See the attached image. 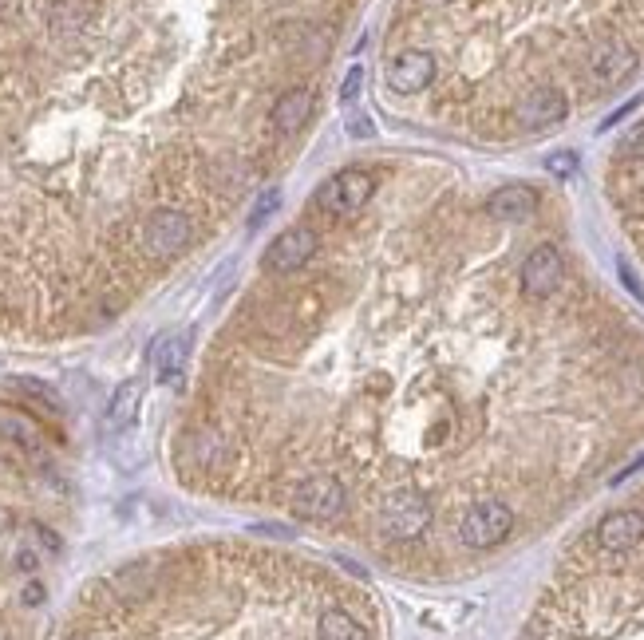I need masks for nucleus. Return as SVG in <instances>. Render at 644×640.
<instances>
[{"label": "nucleus", "mask_w": 644, "mask_h": 640, "mask_svg": "<svg viewBox=\"0 0 644 640\" xmlns=\"http://www.w3.org/2000/svg\"><path fill=\"white\" fill-rule=\"evenodd\" d=\"M186 356H190V340L178 332V336H162L151 352V364H155V376L159 384H174L186 368Z\"/></svg>", "instance_id": "obj_15"}, {"label": "nucleus", "mask_w": 644, "mask_h": 640, "mask_svg": "<svg viewBox=\"0 0 644 640\" xmlns=\"http://www.w3.org/2000/svg\"><path fill=\"white\" fill-rule=\"evenodd\" d=\"M569 111L565 95L558 87H534L518 107H514V119L522 131H546V127H558Z\"/></svg>", "instance_id": "obj_7"}, {"label": "nucleus", "mask_w": 644, "mask_h": 640, "mask_svg": "<svg viewBox=\"0 0 644 640\" xmlns=\"http://www.w3.org/2000/svg\"><path fill=\"white\" fill-rule=\"evenodd\" d=\"M621 155H625V159H644V119L621 139Z\"/></svg>", "instance_id": "obj_20"}, {"label": "nucleus", "mask_w": 644, "mask_h": 640, "mask_svg": "<svg viewBox=\"0 0 644 640\" xmlns=\"http://www.w3.org/2000/svg\"><path fill=\"white\" fill-rule=\"evenodd\" d=\"M317 640H368V633L344 609H328L317 625Z\"/></svg>", "instance_id": "obj_16"}, {"label": "nucleus", "mask_w": 644, "mask_h": 640, "mask_svg": "<svg viewBox=\"0 0 644 640\" xmlns=\"http://www.w3.org/2000/svg\"><path fill=\"white\" fill-rule=\"evenodd\" d=\"M40 601H44V589H40V585L32 581V585L24 589V605H40Z\"/></svg>", "instance_id": "obj_23"}, {"label": "nucleus", "mask_w": 644, "mask_h": 640, "mask_svg": "<svg viewBox=\"0 0 644 640\" xmlns=\"http://www.w3.org/2000/svg\"><path fill=\"white\" fill-rule=\"evenodd\" d=\"M597 542H601V550H609V554H625V550L641 546L644 514L641 510H613V514H605L601 526H597Z\"/></svg>", "instance_id": "obj_10"}, {"label": "nucleus", "mask_w": 644, "mask_h": 640, "mask_svg": "<svg viewBox=\"0 0 644 640\" xmlns=\"http://www.w3.org/2000/svg\"><path fill=\"white\" fill-rule=\"evenodd\" d=\"M143 241L155 257H174L190 241V218L182 210H155L143 226Z\"/></svg>", "instance_id": "obj_9"}, {"label": "nucleus", "mask_w": 644, "mask_h": 640, "mask_svg": "<svg viewBox=\"0 0 644 640\" xmlns=\"http://www.w3.org/2000/svg\"><path fill=\"white\" fill-rule=\"evenodd\" d=\"M360 87H364V68H348V76L340 83V103L344 107H352L356 103V95H360Z\"/></svg>", "instance_id": "obj_19"}, {"label": "nucleus", "mask_w": 644, "mask_h": 640, "mask_svg": "<svg viewBox=\"0 0 644 640\" xmlns=\"http://www.w3.org/2000/svg\"><path fill=\"white\" fill-rule=\"evenodd\" d=\"M380 526H384L388 538L411 542V538H419L431 526V502L419 490H396L380 506Z\"/></svg>", "instance_id": "obj_2"}, {"label": "nucleus", "mask_w": 644, "mask_h": 640, "mask_svg": "<svg viewBox=\"0 0 644 640\" xmlns=\"http://www.w3.org/2000/svg\"><path fill=\"white\" fill-rule=\"evenodd\" d=\"M277 202H281V190H265L261 198H257V206H253V214H249V230H257L273 210H277Z\"/></svg>", "instance_id": "obj_17"}, {"label": "nucleus", "mask_w": 644, "mask_h": 640, "mask_svg": "<svg viewBox=\"0 0 644 640\" xmlns=\"http://www.w3.org/2000/svg\"><path fill=\"white\" fill-rule=\"evenodd\" d=\"M637 64L641 60H637V52L625 40H605L589 56V76H593L597 87H617V83H625L637 72Z\"/></svg>", "instance_id": "obj_6"}, {"label": "nucleus", "mask_w": 644, "mask_h": 640, "mask_svg": "<svg viewBox=\"0 0 644 640\" xmlns=\"http://www.w3.org/2000/svg\"><path fill=\"white\" fill-rule=\"evenodd\" d=\"M546 170H550L554 178H573V174H577V155H573V151H558V155L546 159Z\"/></svg>", "instance_id": "obj_18"}, {"label": "nucleus", "mask_w": 644, "mask_h": 640, "mask_svg": "<svg viewBox=\"0 0 644 640\" xmlns=\"http://www.w3.org/2000/svg\"><path fill=\"white\" fill-rule=\"evenodd\" d=\"M313 253H317V234H313V230H285L281 238L269 245L265 265H269L273 273H293V269H301L305 261H313Z\"/></svg>", "instance_id": "obj_11"}, {"label": "nucleus", "mask_w": 644, "mask_h": 640, "mask_svg": "<svg viewBox=\"0 0 644 640\" xmlns=\"http://www.w3.org/2000/svg\"><path fill=\"white\" fill-rule=\"evenodd\" d=\"M309 111H313V91H305V87L285 91V95L273 103V127H277V135H297V131L305 127Z\"/></svg>", "instance_id": "obj_13"}, {"label": "nucleus", "mask_w": 644, "mask_h": 640, "mask_svg": "<svg viewBox=\"0 0 644 640\" xmlns=\"http://www.w3.org/2000/svg\"><path fill=\"white\" fill-rule=\"evenodd\" d=\"M139 400H143V384L139 380H123L115 388V396L107 403V415H103V427L107 431H127L139 415Z\"/></svg>", "instance_id": "obj_14"}, {"label": "nucleus", "mask_w": 644, "mask_h": 640, "mask_svg": "<svg viewBox=\"0 0 644 640\" xmlns=\"http://www.w3.org/2000/svg\"><path fill=\"white\" fill-rule=\"evenodd\" d=\"M644 99L641 95H637V99H629V103H625V107H617V111H613V115H609V119H605V123H601V131H609V127H617V123H621V119H625V115H633V111H637V107H641Z\"/></svg>", "instance_id": "obj_21"}, {"label": "nucleus", "mask_w": 644, "mask_h": 640, "mask_svg": "<svg viewBox=\"0 0 644 640\" xmlns=\"http://www.w3.org/2000/svg\"><path fill=\"white\" fill-rule=\"evenodd\" d=\"M348 135H352V139H368V135H372V119H364V115H348Z\"/></svg>", "instance_id": "obj_22"}, {"label": "nucleus", "mask_w": 644, "mask_h": 640, "mask_svg": "<svg viewBox=\"0 0 644 640\" xmlns=\"http://www.w3.org/2000/svg\"><path fill=\"white\" fill-rule=\"evenodd\" d=\"M344 506H348V494L332 475H313L293 490V510L309 522H336Z\"/></svg>", "instance_id": "obj_4"}, {"label": "nucleus", "mask_w": 644, "mask_h": 640, "mask_svg": "<svg viewBox=\"0 0 644 640\" xmlns=\"http://www.w3.org/2000/svg\"><path fill=\"white\" fill-rule=\"evenodd\" d=\"M534 210H538V190L526 186V182L498 186V190L486 198V214L498 218V222H526Z\"/></svg>", "instance_id": "obj_12"}, {"label": "nucleus", "mask_w": 644, "mask_h": 640, "mask_svg": "<svg viewBox=\"0 0 644 640\" xmlns=\"http://www.w3.org/2000/svg\"><path fill=\"white\" fill-rule=\"evenodd\" d=\"M376 194V178L368 170H340L317 190V206L328 214H340V218H352L368 206V198Z\"/></svg>", "instance_id": "obj_3"}, {"label": "nucleus", "mask_w": 644, "mask_h": 640, "mask_svg": "<svg viewBox=\"0 0 644 640\" xmlns=\"http://www.w3.org/2000/svg\"><path fill=\"white\" fill-rule=\"evenodd\" d=\"M384 80H388L392 91H400V95H415V91H423L427 83L435 80V56L431 52H419V48H407L396 60H388Z\"/></svg>", "instance_id": "obj_8"}, {"label": "nucleus", "mask_w": 644, "mask_h": 640, "mask_svg": "<svg viewBox=\"0 0 644 640\" xmlns=\"http://www.w3.org/2000/svg\"><path fill=\"white\" fill-rule=\"evenodd\" d=\"M510 530H514V510L506 502H494V498L475 502L459 522V538L471 550H494L498 542L510 538Z\"/></svg>", "instance_id": "obj_1"}, {"label": "nucleus", "mask_w": 644, "mask_h": 640, "mask_svg": "<svg viewBox=\"0 0 644 640\" xmlns=\"http://www.w3.org/2000/svg\"><path fill=\"white\" fill-rule=\"evenodd\" d=\"M562 253L554 249V245H538L530 257H526V265H522V293L530 297V301H546L550 293H558V285H562Z\"/></svg>", "instance_id": "obj_5"}]
</instances>
